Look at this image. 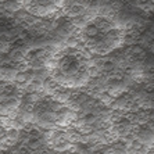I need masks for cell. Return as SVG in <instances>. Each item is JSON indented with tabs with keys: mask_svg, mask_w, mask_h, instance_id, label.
<instances>
[{
	"mask_svg": "<svg viewBox=\"0 0 154 154\" xmlns=\"http://www.w3.org/2000/svg\"><path fill=\"white\" fill-rule=\"evenodd\" d=\"M49 72L57 86L65 89H79L93 76V63L83 46L67 45L54 51Z\"/></svg>",
	"mask_w": 154,
	"mask_h": 154,
	"instance_id": "6da1fadb",
	"label": "cell"
},
{
	"mask_svg": "<svg viewBox=\"0 0 154 154\" xmlns=\"http://www.w3.org/2000/svg\"><path fill=\"white\" fill-rule=\"evenodd\" d=\"M82 46L93 56H107L125 42V29H122L112 17L97 14L86 20L79 29Z\"/></svg>",
	"mask_w": 154,
	"mask_h": 154,
	"instance_id": "7a4b0ae2",
	"label": "cell"
},
{
	"mask_svg": "<svg viewBox=\"0 0 154 154\" xmlns=\"http://www.w3.org/2000/svg\"><path fill=\"white\" fill-rule=\"evenodd\" d=\"M29 117L36 125L45 128L67 126L74 121V112L63 100L51 94L35 99L29 107Z\"/></svg>",
	"mask_w": 154,
	"mask_h": 154,
	"instance_id": "3957f363",
	"label": "cell"
},
{
	"mask_svg": "<svg viewBox=\"0 0 154 154\" xmlns=\"http://www.w3.org/2000/svg\"><path fill=\"white\" fill-rule=\"evenodd\" d=\"M21 88L10 79L0 76V115H10L15 112L21 106Z\"/></svg>",
	"mask_w": 154,
	"mask_h": 154,
	"instance_id": "277c9868",
	"label": "cell"
},
{
	"mask_svg": "<svg viewBox=\"0 0 154 154\" xmlns=\"http://www.w3.org/2000/svg\"><path fill=\"white\" fill-rule=\"evenodd\" d=\"M54 49L50 46H35L31 47L24 53L22 61L31 69H42L49 68L51 57L54 54Z\"/></svg>",
	"mask_w": 154,
	"mask_h": 154,
	"instance_id": "5b68a950",
	"label": "cell"
},
{
	"mask_svg": "<svg viewBox=\"0 0 154 154\" xmlns=\"http://www.w3.org/2000/svg\"><path fill=\"white\" fill-rule=\"evenodd\" d=\"M64 0H21L22 7L29 14L39 18H45L61 11Z\"/></svg>",
	"mask_w": 154,
	"mask_h": 154,
	"instance_id": "8992f818",
	"label": "cell"
},
{
	"mask_svg": "<svg viewBox=\"0 0 154 154\" xmlns=\"http://www.w3.org/2000/svg\"><path fill=\"white\" fill-rule=\"evenodd\" d=\"M47 140H49V144L57 151H67L74 144L72 133L68 129H64L63 126L51 129L49 136H47Z\"/></svg>",
	"mask_w": 154,
	"mask_h": 154,
	"instance_id": "52a82bcc",
	"label": "cell"
},
{
	"mask_svg": "<svg viewBox=\"0 0 154 154\" xmlns=\"http://www.w3.org/2000/svg\"><path fill=\"white\" fill-rule=\"evenodd\" d=\"M107 150L110 154H128L129 150H131V144L125 139L119 137V139L111 142V144L108 146Z\"/></svg>",
	"mask_w": 154,
	"mask_h": 154,
	"instance_id": "ba28073f",
	"label": "cell"
},
{
	"mask_svg": "<svg viewBox=\"0 0 154 154\" xmlns=\"http://www.w3.org/2000/svg\"><path fill=\"white\" fill-rule=\"evenodd\" d=\"M82 2L88 10H96V8H99L101 6V3H103V0H82Z\"/></svg>",
	"mask_w": 154,
	"mask_h": 154,
	"instance_id": "9c48e42d",
	"label": "cell"
}]
</instances>
